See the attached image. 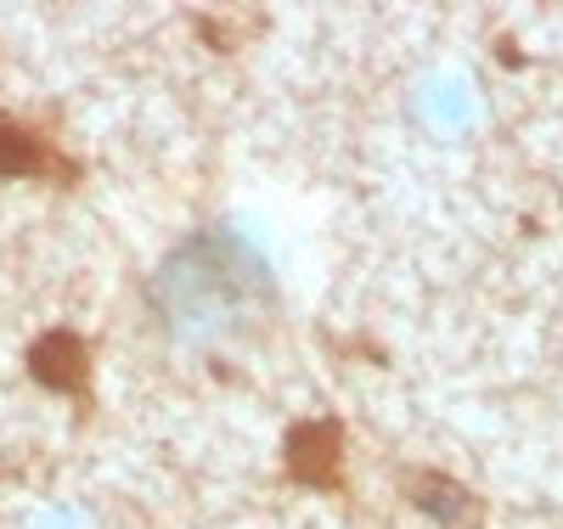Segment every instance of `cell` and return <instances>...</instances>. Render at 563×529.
Returning a JSON list of instances; mask_svg holds the SVG:
<instances>
[{
	"mask_svg": "<svg viewBox=\"0 0 563 529\" xmlns=\"http://www.w3.org/2000/svg\"><path fill=\"white\" fill-rule=\"evenodd\" d=\"M29 377L40 383V389H52V395L85 400V389H90V344L79 339L74 327L40 332V339L29 344Z\"/></svg>",
	"mask_w": 563,
	"mask_h": 529,
	"instance_id": "4",
	"label": "cell"
},
{
	"mask_svg": "<svg viewBox=\"0 0 563 529\" xmlns=\"http://www.w3.org/2000/svg\"><path fill=\"white\" fill-rule=\"evenodd\" d=\"M265 294H271L265 265L249 254V243H238V236H225V231H203V236H192V243H180L147 287L153 310L169 327L225 321L249 299H265Z\"/></svg>",
	"mask_w": 563,
	"mask_h": 529,
	"instance_id": "1",
	"label": "cell"
},
{
	"mask_svg": "<svg viewBox=\"0 0 563 529\" xmlns=\"http://www.w3.org/2000/svg\"><path fill=\"white\" fill-rule=\"evenodd\" d=\"M0 175L7 180H63V186L79 180V169L63 158L57 141H45L34 124H23L12 113H0Z\"/></svg>",
	"mask_w": 563,
	"mask_h": 529,
	"instance_id": "3",
	"label": "cell"
},
{
	"mask_svg": "<svg viewBox=\"0 0 563 529\" xmlns=\"http://www.w3.org/2000/svg\"><path fill=\"white\" fill-rule=\"evenodd\" d=\"M406 502L422 513V518H434L440 529H479L485 507L474 491H462L456 478L434 473V467H411L406 473Z\"/></svg>",
	"mask_w": 563,
	"mask_h": 529,
	"instance_id": "5",
	"label": "cell"
},
{
	"mask_svg": "<svg viewBox=\"0 0 563 529\" xmlns=\"http://www.w3.org/2000/svg\"><path fill=\"white\" fill-rule=\"evenodd\" d=\"M282 462H288V473L299 478V485L339 491V485H344V428H339L333 417H316V422L288 428Z\"/></svg>",
	"mask_w": 563,
	"mask_h": 529,
	"instance_id": "2",
	"label": "cell"
}]
</instances>
